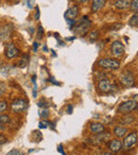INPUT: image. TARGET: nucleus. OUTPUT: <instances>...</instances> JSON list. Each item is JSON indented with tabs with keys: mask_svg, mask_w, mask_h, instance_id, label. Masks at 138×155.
I'll list each match as a JSON object with an SVG mask.
<instances>
[{
	"mask_svg": "<svg viewBox=\"0 0 138 155\" xmlns=\"http://www.w3.org/2000/svg\"><path fill=\"white\" fill-rule=\"evenodd\" d=\"M90 26H91V21L88 19V17H87V16H84L82 19L79 20L78 24H77V25L74 24V32L77 33L78 35L83 36V35H85L87 33V31L89 30Z\"/></svg>",
	"mask_w": 138,
	"mask_h": 155,
	"instance_id": "1",
	"label": "nucleus"
},
{
	"mask_svg": "<svg viewBox=\"0 0 138 155\" xmlns=\"http://www.w3.org/2000/svg\"><path fill=\"white\" fill-rule=\"evenodd\" d=\"M137 101H135V100H127V101L123 102V103H121L120 105H119L118 107V112L119 113H122V114H131V113H133L134 110H137Z\"/></svg>",
	"mask_w": 138,
	"mask_h": 155,
	"instance_id": "2",
	"label": "nucleus"
},
{
	"mask_svg": "<svg viewBox=\"0 0 138 155\" xmlns=\"http://www.w3.org/2000/svg\"><path fill=\"white\" fill-rule=\"evenodd\" d=\"M98 65L105 69H118L120 67V62L118 60H115V58H101L98 62Z\"/></svg>",
	"mask_w": 138,
	"mask_h": 155,
	"instance_id": "3",
	"label": "nucleus"
},
{
	"mask_svg": "<svg viewBox=\"0 0 138 155\" xmlns=\"http://www.w3.org/2000/svg\"><path fill=\"white\" fill-rule=\"evenodd\" d=\"M137 132H132V133L127 134L122 142V148H124L125 150H130V149L134 148L137 143Z\"/></svg>",
	"mask_w": 138,
	"mask_h": 155,
	"instance_id": "4",
	"label": "nucleus"
},
{
	"mask_svg": "<svg viewBox=\"0 0 138 155\" xmlns=\"http://www.w3.org/2000/svg\"><path fill=\"white\" fill-rule=\"evenodd\" d=\"M13 113H22L28 108V102L25 99H15L11 104Z\"/></svg>",
	"mask_w": 138,
	"mask_h": 155,
	"instance_id": "5",
	"label": "nucleus"
},
{
	"mask_svg": "<svg viewBox=\"0 0 138 155\" xmlns=\"http://www.w3.org/2000/svg\"><path fill=\"white\" fill-rule=\"evenodd\" d=\"M120 81L123 85L127 87H132L135 84V75L132 71L126 70L120 75Z\"/></svg>",
	"mask_w": 138,
	"mask_h": 155,
	"instance_id": "6",
	"label": "nucleus"
},
{
	"mask_svg": "<svg viewBox=\"0 0 138 155\" xmlns=\"http://www.w3.org/2000/svg\"><path fill=\"white\" fill-rule=\"evenodd\" d=\"M110 52L114 56L119 58V56H122L125 52V48L121 41H114L110 46Z\"/></svg>",
	"mask_w": 138,
	"mask_h": 155,
	"instance_id": "7",
	"label": "nucleus"
},
{
	"mask_svg": "<svg viewBox=\"0 0 138 155\" xmlns=\"http://www.w3.org/2000/svg\"><path fill=\"white\" fill-rule=\"evenodd\" d=\"M5 54L9 60H12V58H17L18 55L20 54V51L13 43H10L5 46Z\"/></svg>",
	"mask_w": 138,
	"mask_h": 155,
	"instance_id": "8",
	"label": "nucleus"
},
{
	"mask_svg": "<svg viewBox=\"0 0 138 155\" xmlns=\"http://www.w3.org/2000/svg\"><path fill=\"white\" fill-rule=\"evenodd\" d=\"M98 88H99V91H102V93H110V91H112L113 88H114V85L112 84V82H110V80L104 79V80H101L98 83Z\"/></svg>",
	"mask_w": 138,
	"mask_h": 155,
	"instance_id": "9",
	"label": "nucleus"
},
{
	"mask_svg": "<svg viewBox=\"0 0 138 155\" xmlns=\"http://www.w3.org/2000/svg\"><path fill=\"white\" fill-rule=\"evenodd\" d=\"M79 15V7L78 5H74V7L69 8L65 13V18L66 20H76V18Z\"/></svg>",
	"mask_w": 138,
	"mask_h": 155,
	"instance_id": "10",
	"label": "nucleus"
},
{
	"mask_svg": "<svg viewBox=\"0 0 138 155\" xmlns=\"http://www.w3.org/2000/svg\"><path fill=\"white\" fill-rule=\"evenodd\" d=\"M89 131L94 134H101L103 132H105V127L102 123L94 122L90 123V125H89Z\"/></svg>",
	"mask_w": 138,
	"mask_h": 155,
	"instance_id": "11",
	"label": "nucleus"
},
{
	"mask_svg": "<svg viewBox=\"0 0 138 155\" xmlns=\"http://www.w3.org/2000/svg\"><path fill=\"white\" fill-rule=\"evenodd\" d=\"M107 147L113 152H118V151H120L122 149V142L118 139H113L107 143Z\"/></svg>",
	"mask_w": 138,
	"mask_h": 155,
	"instance_id": "12",
	"label": "nucleus"
},
{
	"mask_svg": "<svg viewBox=\"0 0 138 155\" xmlns=\"http://www.w3.org/2000/svg\"><path fill=\"white\" fill-rule=\"evenodd\" d=\"M105 3H106V0H93V3H91V12H94V13L99 12L101 9H103Z\"/></svg>",
	"mask_w": 138,
	"mask_h": 155,
	"instance_id": "13",
	"label": "nucleus"
},
{
	"mask_svg": "<svg viewBox=\"0 0 138 155\" xmlns=\"http://www.w3.org/2000/svg\"><path fill=\"white\" fill-rule=\"evenodd\" d=\"M12 32H13V28H12V26H5L1 30H0V41H3V39L9 38Z\"/></svg>",
	"mask_w": 138,
	"mask_h": 155,
	"instance_id": "14",
	"label": "nucleus"
},
{
	"mask_svg": "<svg viewBox=\"0 0 138 155\" xmlns=\"http://www.w3.org/2000/svg\"><path fill=\"white\" fill-rule=\"evenodd\" d=\"M131 1L130 0H116L114 3V7L118 10H125L130 7Z\"/></svg>",
	"mask_w": 138,
	"mask_h": 155,
	"instance_id": "15",
	"label": "nucleus"
},
{
	"mask_svg": "<svg viewBox=\"0 0 138 155\" xmlns=\"http://www.w3.org/2000/svg\"><path fill=\"white\" fill-rule=\"evenodd\" d=\"M114 133L117 137H123L127 134V129L125 127H116L114 129Z\"/></svg>",
	"mask_w": 138,
	"mask_h": 155,
	"instance_id": "16",
	"label": "nucleus"
},
{
	"mask_svg": "<svg viewBox=\"0 0 138 155\" xmlns=\"http://www.w3.org/2000/svg\"><path fill=\"white\" fill-rule=\"evenodd\" d=\"M129 25L131 27H134V28H136V27L138 26V15H137V13H134V15L130 18Z\"/></svg>",
	"mask_w": 138,
	"mask_h": 155,
	"instance_id": "17",
	"label": "nucleus"
},
{
	"mask_svg": "<svg viewBox=\"0 0 138 155\" xmlns=\"http://www.w3.org/2000/svg\"><path fill=\"white\" fill-rule=\"evenodd\" d=\"M134 120H135V118H134L133 116H125L124 118H122L121 123H122V124H130V123H132Z\"/></svg>",
	"mask_w": 138,
	"mask_h": 155,
	"instance_id": "18",
	"label": "nucleus"
},
{
	"mask_svg": "<svg viewBox=\"0 0 138 155\" xmlns=\"http://www.w3.org/2000/svg\"><path fill=\"white\" fill-rule=\"evenodd\" d=\"M130 7H131V10L134 12V13H137V11H138V0H132L131 3H130Z\"/></svg>",
	"mask_w": 138,
	"mask_h": 155,
	"instance_id": "19",
	"label": "nucleus"
},
{
	"mask_svg": "<svg viewBox=\"0 0 138 155\" xmlns=\"http://www.w3.org/2000/svg\"><path fill=\"white\" fill-rule=\"evenodd\" d=\"M28 60H29V56H28V54H26V55L24 56V58L20 60V62H19V64H18V66L19 67H26L27 66V64H28Z\"/></svg>",
	"mask_w": 138,
	"mask_h": 155,
	"instance_id": "20",
	"label": "nucleus"
},
{
	"mask_svg": "<svg viewBox=\"0 0 138 155\" xmlns=\"http://www.w3.org/2000/svg\"><path fill=\"white\" fill-rule=\"evenodd\" d=\"M8 108V102L2 100V101H0V113H3L5 112Z\"/></svg>",
	"mask_w": 138,
	"mask_h": 155,
	"instance_id": "21",
	"label": "nucleus"
},
{
	"mask_svg": "<svg viewBox=\"0 0 138 155\" xmlns=\"http://www.w3.org/2000/svg\"><path fill=\"white\" fill-rule=\"evenodd\" d=\"M7 155H25V153H22L21 151L17 150V149H13V150L10 151Z\"/></svg>",
	"mask_w": 138,
	"mask_h": 155,
	"instance_id": "22",
	"label": "nucleus"
},
{
	"mask_svg": "<svg viewBox=\"0 0 138 155\" xmlns=\"http://www.w3.org/2000/svg\"><path fill=\"white\" fill-rule=\"evenodd\" d=\"M39 116H41V118H48V117H49V110H48L47 108H44V110L39 113Z\"/></svg>",
	"mask_w": 138,
	"mask_h": 155,
	"instance_id": "23",
	"label": "nucleus"
},
{
	"mask_svg": "<svg viewBox=\"0 0 138 155\" xmlns=\"http://www.w3.org/2000/svg\"><path fill=\"white\" fill-rule=\"evenodd\" d=\"M10 117L8 115H1V123L2 124H5V123H9L10 122Z\"/></svg>",
	"mask_w": 138,
	"mask_h": 155,
	"instance_id": "24",
	"label": "nucleus"
},
{
	"mask_svg": "<svg viewBox=\"0 0 138 155\" xmlns=\"http://www.w3.org/2000/svg\"><path fill=\"white\" fill-rule=\"evenodd\" d=\"M98 35H99V31H93V32L90 33V39L91 41H95V39L98 38Z\"/></svg>",
	"mask_w": 138,
	"mask_h": 155,
	"instance_id": "25",
	"label": "nucleus"
},
{
	"mask_svg": "<svg viewBox=\"0 0 138 155\" xmlns=\"http://www.w3.org/2000/svg\"><path fill=\"white\" fill-rule=\"evenodd\" d=\"M5 142H7V137L5 135H2V134H0V146L5 144Z\"/></svg>",
	"mask_w": 138,
	"mask_h": 155,
	"instance_id": "26",
	"label": "nucleus"
},
{
	"mask_svg": "<svg viewBox=\"0 0 138 155\" xmlns=\"http://www.w3.org/2000/svg\"><path fill=\"white\" fill-rule=\"evenodd\" d=\"M5 84H3V83L0 82V96H2V95H3V93H5Z\"/></svg>",
	"mask_w": 138,
	"mask_h": 155,
	"instance_id": "27",
	"label": "nucleus"
},
{
	"mask_svg": "<svg viewBox=\"0 0 138 155\" xmlns=\"http://www.w3.org/2000/svg\"><path fill=\"white\" fill-rule=\"evenodd\" d=\"M58 151L61 153L62 155H66V153H65V151H64V149H63V146L62 144H58Z\"/></svg>",
	"mask_w": 138,
	"mask_h": 155,
	"instance_id": "28",
	"label": "nucleus"
},
{
	"mask_svg": "<svg viewBox=\"0 0 138 155\" xmlns=\"http://www.w3.org/2000/svg\"><path fill=\"white\" fill-rule=\"evenodd\" d=\"M38 33H39V37H43V34H44V29L43 27L39 25L38 26Z\"/></svg>",
	"mask_w": 138,
	"mask_h": 155,
	"instance_id": "29",
	"label": "nucleus"
},
{
	"mask_svg": "<svg viewBox=\"0 0 138 155\" xmlns=\"http://www.w3.org/2000/svg\"><path fill=\"white\" fill-rule=\"evenodd\" d=\"M72 110H74V106L72 105L67 106V113H68V114H72Z\"/></svg>",
	"mask_w": 138,
	"mask_h": 155,
	"instance_id": "30",
	"label": "nucleus"
},
{
	"mask_svg": "<svg viewBox=\"0 0 138 155\" xmlns=\"http://www.w3.org/2000/svg\"><path fill=\"white\" fill-rule=\"evenodd\" d=\"M35 19L38 20L39 19V8L36 7V12H35Z\"/></svg>",
	"mask_w": 138,
	"mask_h": 155,
	"instance_id": "31",
	"label": "nucleus"
},
{
	"mask_svg": "<svg viewBox=\"0 0 138 155\" xmlns=\"http://www.w3.org/2000/svg\"><path fill=\"white\" fill-rule=\"evenodd\" d=\"M38 127L39 129H47V124H46V122H39L38 123Z\"/></svg>",
	"mask_w": 138,
	"mask_h": 155,
	"instance_id": "32",
	"label": "nucleus"
},
{
	"mask_svg": "<svg viewBox=\"0 0 138 155\" xmlns=\"http://www.w3.org/2000/svg\"><path fill=\"white\" fill-rule=\"evenodd\" d=\"M33 48H34V51L36 52L37 51V48H38V43L37 41H35L34 45H33Z\"/></svg>",
	"mask_w": 138,
	"mask_h": 155,
	"instance_id": "33",
	"label": "nucleus"
},
{
	"mask_svg": "<svg viewBox=\"0 0 138 155\" xmlns=\"http://www.w3.org/2000/svg\"><path fill=\"white\" fill-rule=\"evenodd\" d=\"M50 82H51V83H53V84H55V85H60V83H58V82H56V81H54V79H53V78H51V79H50Z\"/></svg>",
	"mask_w": 138,
	"mask_h": 155,
	"instance_id": "34",
	"label": "nucleus"
},
{
	"mask_svg": "<svg viewBox=\"0 0 138 155\" xmlns=\"http://www.w3.org/2000/svg\"><path fill=\"white\" fill-rule=\"evenodd\" d=\"M87 1H89V0H78V2L80 3H86Z\"/></svg>",
	"mask_w": 138,
	"mask_h": 155,
	"instance_id": "35",
	"label": "nucleus"
},
{
	"mask_svg": "<svg viewBox=\"0 0 138 155\" xmlns=\"http://www.w3.org/2000/svg\"><path fill=\"white\" fill-rule=\"evenodd\" d=\"M12 2H14V3H17V2H19L20 0H11Z\"/></svg>",
	"mask_w": 138,
	"mask_h": 155,
	"instance_id": "36",
	"label": "nucleus"
},
{
	"mask_svg": "<svg viewBox=\"0 0 138 155\" xmlns=\"http://www.w3.org/2000/svg\"><path fill=\"white\" fill-rule=\"evenodd\" d=\"M102 155H113V154H110V153H103Z\"/></svg>",
	"mask_w": 138,
	"mask_h": 155,
	"instance_id": "37",
	"label": "nucleus"
},
{
	"mask_svg": "<svg viewBox=\"0 0 138 155\" xmlns=\"http://www.w3.org/2000/svg\"><path fill=\"white\" fill-rule=\"evenodd\" d=\"M0 123H1V115H0Z\"/></svg>",
	"mask_w": 138,
	"mask_h": 155,
	"instance_id": "38",
	"label": "nucleus"
}]
</instances>
